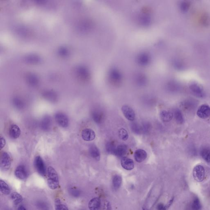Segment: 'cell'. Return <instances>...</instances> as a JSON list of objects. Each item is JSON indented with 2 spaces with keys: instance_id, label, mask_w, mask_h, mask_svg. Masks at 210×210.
<instances>
[{
  "instance_id": "1",
  "label": "cell",
  "mask_w": 210,
  "mask_h": 210,
  "mask_svg": "<svg viewBox=\"0 0 210 210\" xmlns=\"http://www.w3.org/2000/svg\"><path fill=\"white\" fill-rule=\"evenodd\" d=\"M47 184L51 190H55L59 186L58 176L54 168L49 167L47 169Z\"/></svg>"
},
{
  "instance_id": "2",
  "label": "cell",
  "mask_w": 210,
  "mask_h": 210,
  "mask_svg": "<svg viewBox=\"0 0 210 210\" xmlns=\"http://www.w3.org/2000/svg\"><path fill=\"white\" fill-rule=\"evenodd\" d=\"M11 165V159L7 153L4 152L1 154V169L3 171L10 169Z\"/></svg>"
},
{
  "instance_id": "3",
  "label": "cell",
  "mask_w": 210,
  "mask_h": 210,
  "mask_svg": "<svg viewBox=\"0 0 210 210\" xmlns=\"http://www.w3.org/2000/svg\"><path fill=\"white\" fill-rule=\"evenodd\" d=\"M34 165L37 172L40 175L45 177L46 174V168L45 163L42 158L37 156L35 159Z\"/></svg>"
},
{
  "instance_id": "4",
  "label": "cell",
  "mask_w": 210,
  "mask_h": 210,
  "mask_svg": "<svg viewBox=\"0 0 210 210\" xmlns=\"http://www.w3.org/2000/svg\"><path fill=\"white\" fill-rule=\"evenodd\" d=\"M55 120L58 124L62 128H66L69 125V120L67 116L62 112L56 113Z\"/></svg>"
},
{
  "instance_id": "5",
  "label": "cell",
  "mask_w": 210,
  "mask_h": 210,
  "mask_svg": "<svg viewBox=\"0 0 210 210\" xmlns=\"http://www.w3.org/2000/svg\"><path fill=\"white\" fill-rule=\"evenodd\" d=\"M193 175L196 180L199 181H203L205 176L204 167L200 165H198L195 167L193 171Z\"/></svg>"
},
{
  "instance_id": "6",
  "label": "cell",
  "mask_w": 210,
  "mask_h": 210,
  "mask_svg": "<svg viewBox=\"0 0 210 210\" xmlns=\"http://www.w3.org/2000/svg\"><path fill=\"white\" fill-rule=\"evenodd\" d=\"M122 110L123 114L127 120L131 121L134 120L136 115L134 110L131 107L127 105H124L122 107Z\"/></svg>"
},
{
  "instance_id": "7",
  "label": "cell",
  "mask_w": 210,
  "mask_h": 210,
  "mask_svg": "<svg viewBox=\"0 0 210 210\" xmlns=\"http://www.w3.org/2000/svg\"><path fill=\"white\" fill-rule=\"evenodd\" d=\"M197 115L202 119H206L210 116V107L204 104L201 106L197 112Z\"/></svg>"
},
{
  "instance_id": "8",
  "label": "cell",
  "mask_w": 210,
  "mask_h": 210,
  "mask_svg": "<svg viewBox=\"0 0 210 210\" xmlns=\"http://www.w3.org/2000/svg\"><path fill=\"white\" fill-rule=\"evenodd\" d=\"M190 88L194 94L198 97H203L205 95L203 88L196 82L191 83L190 85Z\"/></svg>"
},
{
  "instance_id": "9",
  "label": "cell",
  "mask_w": 210,
  "mask_h": 210,
  "mask_svg": "<svg viewBox=\"0 0 210 210\" xmlns=\"http://www.w3.org/2000/svg\"><path fill=\"white\" fill-rule=\"evenodd\" d=\"M15 175L19 179L23 180L28 177V173L26 167L23 165H19L15 170Z\"/></svg>"
},
{
  "instance_id": "10",
  "label": "cell",
  "mask_w": 210,
  "mask_h": 210,
  "mask_svg": "<svg viewBox=\"0 0 210 210\" xmlns=\"http://www.w3.org/2000/svg\"><path fill=\"white\" fill-rule=\"evenodd\" d=\"M82 138L85 141H90L95 139L96 134L95 132L90 128H85L82 131L81 133Z\"/></svg>"
},
{
  "instance_id": "11",
  "label": "cell",
  "mask_w": 210,
  "mask_h": 210,
  "mask_svg": "<svg viewBox=\"0 0 210 210\" xmlns=\"http://www.w3.org/2000/svg\"><path fill=\"white\" fill-rule=\"evenodd\" d=\"M88 206L90 210H100L102 207L101 201L99 198H94L90 201Z\"/></svg>"
},
{
  "instance_id": "12",
  "label": "cell",
  "mask_w": 210,
  "mask_h": 210,
  "mask_svg": "<svg viewBox=\"0 0 210 210\" xmlns=\"http://www.w3.org/2000/svg\"><path fill=\"white\" fill-rule=\"evenodd\" d=\"M121 163L122 167L126 170H132L134 167V161L131 158L125 157L122 158Z\"/></svg>"
},
{
  "instance_id": "13",
  "label": "cell",
  "mask_w": 210,
  "mask_h": 210,
  "mask_svg": "<svg viewBox=\"0 0 210 210\" xmlns=\"http://www.w3.org/2000/svg\"><path fill=\"white\" fill-rule=\"evenodd\" d=\"M147 153L144 150L139 149L135 152L134 158L138 163H141L147 158Z\"/></svg>"
},
{
  "instance_id": "14",
  "label": "cell",
  "mask_w": 210,
  "mask_h": 210,
  "mask_svg": "<svg viewBox=\"0 0 210 210\" xmlns=\"http://www.w3.org/2000/svg\"><path fill=\"white\" fill-rule=\"evenodd\" d=\"M9 135L12 138H18L21 135L20 128L17 125H12L9 129Z\"/></svg>"
},
{
  "instance_id": "15",
  "label": "cell",
  "mask_w": 210,
  "mask_h": 210,
  "mask_svg": "<svg viewBox=\"0 0 210 210\" xmlns=\"http://www.w3.org/2000/svg\"><path fill=\"white\" fill-rule=\"evenodd\" d=\"M128 148L125 144H121L116 148L115 155L120 158H123L127 154Z\"/></svg>"
},
{
  "instance_id": "16",
  "label": "cell",
  "mask_w": 210,
  "mask_h": 210,
  "mask_svg": "<svg viewBox=\"0 0 210 210\" xmlns=\"http://www.w3.org/2000/svg\"><path fill=\"white\" fill-rule=\"evenodd\" d=\"M89 153L91 156L96 161L100 159V153L98 148L94 145H92L89 148Z\"/></svg>"
},
{
  "instance_id": "17",
  "label": "cell",
  "mask_w": 210,
  "mask_h": 210,
  "mask_svg": "<svg viewBox=\"0 0 210 210\" xmlns=\"http://www.w3.org/2000/svg\"><path fill=\"white\" fill-rule=\"evenodd\" d=\"M92 117L94 122L97 124L101 123L104 120V114L100 110H94L93 112Z\"/></svg>"
},
{
  "instance_id": "18",
  "label": "cell",
  "mask_w": 210,
  "mask_h": 210,
  "mask_svg": "<svg viewBox=\"0 0 210 210\" xmlns=\"http://www.w3.org/2000/svg\"><path fill=\"white\" fill-rule=\"evenodd\" d=\"M160 118L163 121L169 122L172 120L173 114L171 112L167 110H163L160 114Z\"/></svg>"
},
{
  "instance_id": "19",
  "label": "cell",
  "mask_w": 210,
  "mask_h": 210,
  "mask_svg": "<svg viewBox=\"0 0 210 210\" xmlns=\"http://www.w3.org/2000/svg\"><path fill=\"white\" fill-rule=\"evenodd\" d=\"M190 209L191 210H200L201 206L200 201L197 197H194L191 203H190Z\"/></svg>"
},
{
  "instance_id": "20",
  "label": "cell",
  "mask_w": 210,
  "mask_h": 210,
  "mask_svg": "<svg viewBox=\"0 0 210 210\" xmlns=\"http://www.w3.org/2000/svg\"><path fill=\"white\" fill-rule=\"evenodd\" d=\"M0 188L2 193L5 195H8L10 193V189L8 185L4 181H0Z\"/></svg>"
},
{
  "instance_id": "21",
  "label": "cell",
  "mask_w": 210,
  "mask_h": 210,
  "mask_svg": "<svg viewBox=\"0 0 210 210\" xmlns=\"http://www.w3.org/2000/svg\"><path fill=\"white\" fill-rule=\"evenodd\" d=\"M122 183V178L119 175H115L112 179V185L115 190H118L120 187Z\"/></svg>"
},
{
  "instance_id": "22",
  "label": "cell",
  "mask_w": 210,
  "mask_h": 210,
  "mask_svg": "<svg viewBox=\"0 0 210 210\" xmlns=\"http://www.w3.org/2000/svg\"><path fill=\"white\" fill-rule=\"evenodd\" d=\"M51 119L49 117H45L43 119L41 123V127L43 130L47 131L50 128Z\"/></svg>"
},
{
  "instance_id": "23",
  "label": "cell",
  "mask_w": 210,
  "mask_h": 210,
  "mask_svg": "<svg viewBox=\"0 0 210 210\" xmlns=\"http://www.w3.org/2000/svg\"><path fill=\"white\" fill-rule=\"evenodd\" d=\"M11 198L15 205H18L23 201V198L21 195L17 192H14L11 194Z\"/></svg>"
},
{
  "instance_id": "24",
  "label": "cell",
  "mask_w": 210,
  "mask_h": 210,
  "mask_svg": "<svg viewBox=\"0 0 210 210\" xmlns=\"http://www.w3.org/2000/svg\"><path fill=\"white\" fill-rule=\"evenodd\" d=\"M55 207L56 210H68L66 205L62 203L59 198H56L55 199Z\"/></svg>"
},
{
  "instance_id": "25",
  "label": "cell",
  "mask_w": 210,
  "mask_h": 210,
  "mask_svg": "<svg viewBox=\"0 0 210 210\" xmlns=\"http://www.w3.org/2000/svg\"><path fill=\"white\" fill-rule=\"evenodd\" d=\"M201 155L207 163H210V151L207 148H203L201 152Z\"/></svg>"
},
{
  "instance_id": "26",
  "label": "cell",
  "mask_w": 210,
  "mask_h": 210,
  "mask_svg": "<svg viewBox=\"0 0 210 210\" xmlns=\"http://www.w3.org/2000/svg\"><path fill=\"white\" fill-rule=\"evenodd\" d=\"M174 116L175 120L178 124H181L183 123L184 122L183 116L179 110L178 109L175 110L174 111Z\"/></svg>"
},
{
  "instance_id": "27",
  "label": "cell",
  "mask_w": 210,
  "mask_h": 210,
  "mask_svg": "<svg viewBox=\"0 0 210 210\" xmlns=\"http://www.w3.org/2000/svg\"><path fill=\"white\" fill-rule=\"evenodd\" d=\"M36 207L38 210H49L48 205L45 201H39L36 202Z\"/></svg>"
},
{
  "instance_id": "28",
  "label": "cell",
  "mask_w": 210,
  "mask_h": 210,
  "mask_svg": "<svg viewBox=\"0 0 210 210\" xmlns=\"http://www.w3.org/2000/svg\"><path fill=\"white\" fill-rule=\"evenodd\" d=\"M132 131L136 134H140L143 132L142 126L136 122L133 123L131 125Z\"/></svg>"
},
{
  "instance_id": "29",
  "label": "cell",
  "mask_w": 210,
  "mask_h": 210,
  "mask_svg": "<svg viewBox=\"0 0 210 210\" xmlns=\"http://www.w3.org/2000/svg\"><path fill=\"white\" fill-rule=\"evenodd\" d=\"M116 148L117 147H115V144L113 142H109L106 145L107 152L110 154L115 155Z\"/></svg>"
},
{
  "instance_id": "30",
  "label": "cell",
  "mask_w": 210,
  "mask_h": 210,
  "mask_svg": "<svg viewBox=\"0 0 210 210\" xmlns=\"http://www.w3.org/2000/svg\"><path fill=\"white\" fill-rule=\"evenodd\" d=\"M190 5H191V4H190V1H183L180 4L181 10L184 13L187 12L190 8Z\"/></svg>"
},
{
  "instance_id": "31",
  "label": "cell",
  "mask_w": 210,
  "mask_h": 210,
  "mask_svg": "<svg viewBox=\"0 0 210 210\" xmlns=\"http://www.w3.org/2000/svg\"><path fill=\"white\" fill-rule=\"evenodd\" d=\"M119 135L122 140L126 141L128 140V132L124 128H122L119 130Z\"/></svg>"
},
{
  "instance_id": "32",
  "label": "cell",
  "mask_w": 210,
  "mask_h": 210,
  "mask_svg": "<svg viewBox=\"0 0 210 210\" xmlns=\"http://www.w3.org/2000/svg\"><path fill=\"white\" fill-rule=\"evenodd\" d=\"M183 106L186 109L191 110L195 107V103L191 100H188L185 102L183 104Z\"/></svg>"
},
{
  "instance_id": "33",
  "label": "cell",
  "mask_w": 210,
  "mask_h": 210,
  "mask_svg": "<svg viewBox=\"0 0 210 210\" xmlns=\"http://www.w3.org/2000/svg\"><path fill=\"white\" fill-rule=\"evenodd\" d=\"M102 210H112V206L110 202L107 200H105L103 204H102Z\"/></svg>"
},
{
  "instance_id": "34",
  "label": "cell",
  "mask_w": 210,
  "mask_h": 210,
  "mask_svg": "<svg viewBox=\"0 0 210 210\" xmlns=\"http://www.w3.org/2000/svg\"><path fill=\"white\" fill-rule=\"evenodd\" d=\"M70 193L72 196L75 197H78L80 195V192L79 190L76 189H71L70 190Z\"/></svg>"
},
{
  "instance_id": "35",
  "label": "cell",
  "mask_w": 210,
  "mask_h": 210,
  "mask_svg": "<svg viewBox=\"0 0 210 210\" xmlns=\"http://www.w3.org/2000/svg\"><path fill=\"white\" fill-rule=\"evenodd\" d=\"M201 21H202V23H203V25L207 26L210 23V19L209 17L208 16L206 15H203L202 17Z\"/></svg>"
},
{
  "instance_id": "36",
  "label": "cell",
  "mask_w": 210,
  "mask_h": 210,
  "mask_svg": "<svg viewBox=\"0 0 210 210\" xmlns=\"http://www.w3.org/2000/svg\"><path fill=\"white\" fill-rule=\"evenodd\" d=\"M14 104L19 108H22L23 106V102H21L19 99H16L15 100Z\"/></svg>"
},
{
  "instance_id": "37",
  "label": "cell",
  "mask_w": 210,
  "mask_h": 210,
  "mask_svg": "<svg viewBox=\"0 0 210 210\" xmlns=\"http://www.w3.org/2000/svg\"><path fill=\"white\" fill-rule=\"evenodd\" d=\"M173 200H174V198H173L171 199V200H169V201L168 202L167 204L164 207L163 210H167L168 209V208H169L171 205V203L173 202Z\"/></svg>"
},
{
  "instance_id": "38",
  "label": "cell",
  "mask_w": 210,
  "mask_h": 210,
  "mask_svg": "<svg viewBox=\"0 0 210 210\" xmlns=\"http://www.w3.org/2000/svg\"><path fill=\"white\" fill-rule=\"evenodd\" d=\"M5 140L4 138L2 136H1V148L3 149L5 147Z\"/></svg>"
},
{
  "instance_id": "39",
  "label": "cell",
  "mask_w": 210,
  "mask_h": 210,
  "mask_svg": "<svg viewBox=\"0 0 210 210\" xmlns=\"http://www.w3.org/2000/svg\"><path fill=\"white\" fill-rule=\"evenodd\" d=\"M164 207H165V206L163 203H159L158 205L157 209V210H163Z\"/></svg>"
},
{
  "instance_id": "40",
  "label": "cell",
  "mask_w": 210,
  "mask_h": 210,
  "mask_svg": "<svg viewBox=\"0 0 210 210\" xmlns=\"http://www.w3.org/2000/svg\"><path fill=\"white\" fill-rule=\"evenodd\" d=\"M17 210H26V208L23 206H20L18 208Z\"/></svg>"
},
{
  "instance_id": "41",
  "label": "cell",
  "mask_w": 210,
  "mask_h": 210,
  "mask_svg": "<svg viewBox=\"0 0 210 210\" xmlns=\"http://www.w3.org/2000/svg\"><path fill=\"white\" fill-rule=\"evenodd\" d=\"M142 210H150L148 209H145V208H143V209H142Z\"/></svg>"
},
{
  "instance_id": "42",
  "label": "cell",
  "mask_w": 210,
  "mask_h": 210,
  "mask_svg": "<svg viewBox=\"0 0 210 210\" xmlns=\"http://www.w3.org/2000/svg\"><path fill=\"white\" fill-rule=\"evenodd\" d=\"M5 210H10L9 209H5Z\"/></svg>"
},
{
  "instance_id": "43",
  "label": "cell",
  "mask_w": 210,
  "mask_h": 210,
  "mask_svg": "<svg viewBox=\"0 0 210 210\" xmlns=\"http://www.w3.org/2000/svg\"></svg>"
}]
</instances>
